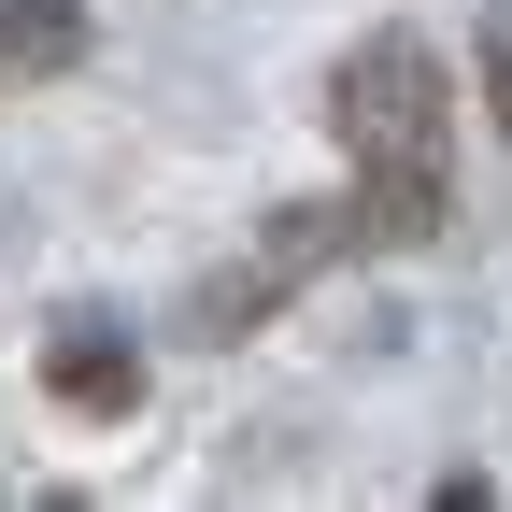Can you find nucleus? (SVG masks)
I'll return each mask as SVG.
<instances>
[{
    "label": "nucleus",
    "mask_w": 512,
    "mask_h": 512,
    "mask_svg": "<svg viewBox=\"0 0 512 512\" xmlns=\"http://www.w3.org/2000/svg\"><path fill=\"white\" fill-rule=\"evenodd\" d=\"M484 128L512 143V0H484Z\"/></svg>",
    "instance_id": "5"
},
{
    "label": "nucleus",
    "mask_w": 512,
    "mask_h": 512,
    "mask_svg": "<svg viewBox=\"0 0 512 512\" xmlns=\"http://www.w3.org/2000/svg\"><path fill=\"white\" fill-rule=\"evenodd\" d=\"M43 384H57V413L128 427V413H143V342H128V328H100V313H72V328L43 342Z\"/></svg>",
    "instance_id": "2"
},
{
    "label": "nucleus",
    "mask_w": 512,
    "mask_h": 512,
    "mask_svg": "<svg viewBox=\"0 0 512 512\" xmlns=\"http://www.w3.org/2000/svg\"><path fill=\"white\" fill-rule=\"evenodd\" d=\"M86 57V0H0V72H72Z\"/></svg>",
    "instance_id": "4"
},
{
    "label": "nucleus",
    "mask_w": 512,
    "mask_h": 512,
    "mask_svg": "<svg viewBox=\"0 0 512 512\" xmlns=\"http://www.w3.org/2000/svg\"><path fill=\"white\" fill-rule=\"evenodd\" d=\"M328 128L356 157L370 242H441L456 228V72H441L427 29H370L328 72Z\"/></svg>",
    "instance_id": "1"
},
{
    "label": "nucleus",
    "mask_w": 512,
    "mask_h": 512,
    "mask_svg": "<svg viewBox=\"0 0 512 512\" xmlns=\"http://www.w3.org/2000/svg\"><path fill=\"white\" fill-rule=\"evenodd\" d=\"M285 299H299V271H285L271 242H256V256H228V271H214L200 299H185V328H200V342H256V328H271Z\"/></svg>",
    "instance_id": "3"
}]
</instances>
